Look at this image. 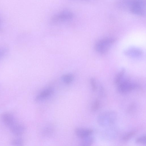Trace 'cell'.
Listing matches in <instances>:
<instances>
[{
	"mask_svg": "<svg viewBox=\"0 0 146 146\" xmlns=\"http://www.w3.org/2000/svg\"><path fill=\"white\" fill-rule=\"evenodd\" d=\"M124 3L129 11L135 14L143 16L145 15V0H125Z\"/></svg>",
	"mask_w": 146,
	"mask_h": 146,
	"instance_id": "1",
	"label": "cell"
},
{
	"mask_svg": "<svg viewBox=\"0 0 146 146\" xmlns=\"http://www.w3.org/2000/svg\"><path fill=\"white\" fill-rule=\"evenodd\" d=\"M117 114L112 110L107 111L100 113L98 116L97 121L98 124L103 127L111 125L116 121Z\"/></svg>",
	"mask_w": 146,
	"mask_h": 146,
	"instance_id": "2",
	"label": "cell"
},
{
	"mask_svg": "<svg viewBox=\"0 0 146 146\" xmlns=\"http://www.w3.org/2000/svg\"><path fill=\"white\" fill-rule=\"evenodd\" d=\"M113 37L105 38L98 40L95 45L96 50L99 53L104 54L107 52L112 45L116 41Z\"/></svg>",
	"mask_w": 146,
	"mask_h": 146,
	"instance_id": "3",
	"label": "cell"
},
{
	"mask_svg": "<svg viewBox=\"0 0 146 146\" xmlns=\"http://www.w3.org/2000/svg\"><path fill=\"white\" fill-rule=\"evenodd\" d=\"M73 13L69 10L61 11L53 15L50 19L51 21L54 23L68 21L74 18Z\"/></svg>",
	"mask_w": 146,
	"mask_h": 146,
	"instance_id": "4",
	"label": "cell"
},
{
	"mask_svg": "<svg viewBox=\"0 0 146 146\" xmlns=\"http://www.w3.org/2000/svg\"><path fill=\"white\" fill-rule=\"evenodd\" d=\"M117 85L118 91L122 94L128 93L139 87L138 84L127 80H122Z\"/></svg>",
	"mask_w": 146,
	"mask_h": 146,
	"instance_id": "5",
	"label": "cell"
},
{
	"mask_svg": "<svg viewBox=\"0 0 146 146\" xmlns=\"http://www.w3.org/2000/svg\"><path fill=\"white\" fill-rule=\"evenodd\" d=\"M124 54L128 57L138 58L141 57L143 55L142 51L139 48L135 47H131L124 50Z\"/></svg>",
	"mask_w": 146,
	"mask_h": 146,
	"instance_id": "6",
	"label": "cell"
},
{
	"mask_svg": "<svg viewBox=\"0 0 146 146\" xmlns=\"http://www.w3.org/2000/svg\"><path fill=\"white\" fill-rule=\"evenodd\" d=\"M75 131L78 137L83 139L90 136L93 131L91 129L79 128L76 129Z\"/></svg>",
	"mask_w": 146,
	"mask_h": 146,
	"instance_id": "7",
	"label": "cell"
},
{
	"mask_svg": "<svg viewBox=\"0 0 146 146\" xmlns=\"http://www.w3.org/2000/svg\"><path fill=\"white\" fill-rule=\"evenodd\" d=\"M54 92L53 89L51 88H48L41 92L36 97V101L44 100L50 96Z\"/></svg>",
	"mask_w": 146,
	"mask_h": 146,
	"instance_id": "8",
	"label": "cell"
},
{
	"mask_svg": "<svg viewBox=\"0 0 146 146\" xmlns=\"http://www.w3.org/2000/svg\"><path fill=\"white\" fill-rule=\"evenodd\" d=\"M2 119L5 125L9 128L15 123L13 116L9 113H5L2 116Z\"/></svg>",
	"mask_w": 146,
	"mask_h": 146,
	"instance_id": "9",
	"label": "cell"
},
{
	"mask_svg": "<svg viewBox=\"0 0 146 146\" xmlns=\"http://www.w3.org/2000/svg\"><path fill=\"white\" fill-rule=\"evenodd\" d=\"M9 128L11 131L16 135H21L25 130V128L23 125L16 124V123Z\"/></svg>",
	"mask_w": 146,
	"mask_h": 146,
	"instance_id": "10",
	"label": "cell"
},
{
	"mask_svg": "<svg viewBox=\"0 0 146 146\" xmlns=\"http://www.w3.org/2000/svg\"><path fill=\"white\" fill-rule=\"evenodd\" d=\"M125 72V69L124 68H122L116 75L114 80V83L118 85L122 80Z\"/></svg>",
	"mask_w": 146,
	"mask_h": 146,
	"instance_id": "11",
	"label": "cell"
},
{
	"mask_svg": "<svg viewBox=\"0 0 146 146\" xmlns=\"http://www.w3.org/2000/svg\"><path fill=\"white\" fill-rule=\"evenodd\" d=\"M90 136L82 139L83 140L81 143V145L90 146L93 144L94 141V139L93 137Z\"/></svg>",
	"mask_w": 146,
	"mask_h": 146,
	"instance_id": "12",
	"label": "cell"
},
{
	"mask_svg": "<svg viewBox=\"0 0 146 146\" xmlns=\"http://www.w3.org/2000/svg\"><path fill=\"white\" fill-rule=\"evenodd\" d=\"M73 76L71 74L64 75L62 77L63 81L66 84H69L71 83L73 80Z\"/></svg>",
	"mask_w": 146,
	"mask_h": 146,
	"instance_id": "13",
	"label": "cell"
},
{
	"mask_svg": "<svg viewBox=\"0 0 146 146\" xmlns=\"http://www.w3.org/2000/svg\"><path fill=\"white\" fill-rule=\"evenodd\" d=\"M136 133V131H132L129 132L123 136L122 139L124 141H127L133 137Z\"/></svg>",
	"mask_w": 146,
	"mask_h": 146,
	"instance_id": "14",
	"label": "cell"
},
{
	"mask_svg": "<svg viewBox=\"0 0 146 146\" xmlns=\"http://www.w3.org/2000/svg\"><path fill=\"white\" fill-rule=\"evenodd\" d=\"M100 102L98 99L96 100L93 104L91 110L92 111H97L100 108Z\"/></svg>",
	"mask_w": 146,
	"mask_h": 146,
	"instance_id": "15",
	"label": "cell"
},
{
	"mask_svg": "<svg viewBox=\"0 0 146 146\" xmlns=\"http://www.w3.org/2000/svg\"><path fill=\"white\" fill-rule=\"evenodd\" d=\"M135 142L138 143L145 144L146 142L145 135H144L137 138L135 139Z\"/></svg>",
	"mask_w": 146,
	"mask_h": 146,
	"instance_id": "16",
	"label": "cell"
},
{
	"mask_svg": "<svg viewBox=\"0 0 146 146\" xmlns=\"http://www.w3.org/2000/svg\"><path fill=\"white\" fill-rule=\"evenodd\" d=\"M12 143L14 145H21L23 144V140L20 138L15 139L13 140Z\"/></svg>",
	"mask_w": 146,
	"mask_h": 146,
	"instance_id": "17",
	"label": "cell"
},
{
	"mask_svg": "<svg viewBox=\"0 0 146 146\" xmlns=\"http://www.w3.org/2000/svg\"><path fill=\"white\" fill-rule=\"evenodd\" d=\"M90 83L92 90L95 91L97 88V87L96 80L94 78H91L90 79Z\"/></svg>",
	"mask_w": 146,
	"mask_h": 146,
	"instance_id": "18",
	"label": "cell"
},
{
	"mask_svg": "<svg viewBox=\"0 0 146 146\" xmlns=\"http://www.w3.org/2000/svg\"><path fill=\"white\" fill-rule=\"evenodd\" d=\"M5 53V50L4 49L0 47V58L3 56Z\"/></svg>",
	"mask_w": 146,
	"mask_h": 146,
	"instance_id": "19",
	"label": "cell"
},
{
	"mask_svg": "<svg viewBox=\"0 0 146 146\" xmlns=\"http://www.w3.org/2000/svg\"><path fill=\"white\" fill-rule=\"evenodd\" d=\"M1 19L0 18V27L1 26Z\"/></svg>",
	"mask_w": 146,
	"mask_h": 146,
	"instance_id": "20",
	"label": "cell"
}]
</instances>
